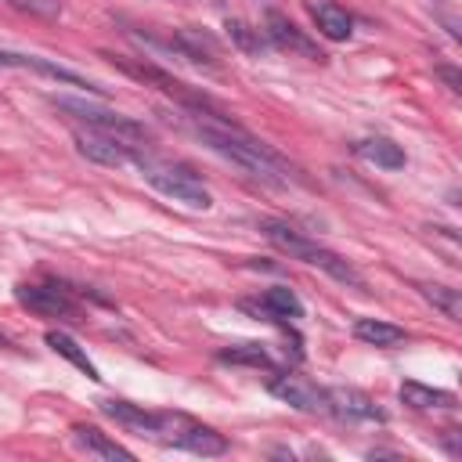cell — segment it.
Returning <instances> with one entry per match:
<instances>
[{"label":"cell","mask_w":462,"mask_h":462,"mask_svg":"<svg viewBox=\"0 0 462 462\" xmlns=\"http://www.w3.org/2000/svg\"><path fill=\"white\" fill-rule=\"evenodd\" d=\"M227 36H231L242 51H249V54H260V51L267 47V36H263L260 29H253V25L238 22V18H227Z\"/></svg>","instance_id":"cell-23"},{"label":"cell","mask_w":462,"mask_h":462,"mask_svg":"<svg viewBox=\"0 0 462 462\" xmlns=\"http://www.w3.org/2000/svg\"><path fill=\"white\" fill-rule=\"evenodd\" d=\"M354 152H357L365 162L379 166V170H404V162H408L404 148H401L397 141H390V137H365V141L354 144Z\"/></svg>","instance_id":"cell-16"},{"label":"cell","mask_w":462,"mask_h":462,"mask_svg":"<svg viewBox=\"0 0 462 462\" xmlns=\"http://www.w3.org/2000/svg\"><path fill=\"white\" fill-rule=\"evenodd\" d=\"M14 300L22 307H29L32 314H40V318H54V321H76L79 318L76 296L61 285H29L25 282V285L14 289Z\"/></svg>","instance_id":"cell-9"},{"label":"cell","mask_w":462,"mask_h":462,"mask_svg":"<svg viewBox=\"0 0 462 462\" xmlns=\"http://www.w3.org/2000/svg\"><path fill=\"white\" fill-rule=\"evenodd\" d=\"M0 346H4V336H0Z\"/></svg>","instance_id":"cell-26"},{"label":"cell","mask_w":462,"mask_h":462,"mask_svg":"<svg viewBox=\"0 0 462 462\" xmlns=\"http://www.w3.org/2000/svg\"><path fill=\"white\" fill-rule=\"evenodd\" d=\"M440 76H444V79H448V87H451V90H455V94H458V90H462V87H458V76H455V69H440Z\"/></svg>","instance_id":"cell-25"},{"label":"cell","mask_w":462,"mask_h":462,"mask_svg":"<svg viewBox=\"0 0 462 462\" xmlns=\"http://www.w3.org/2000/svg\"><path fill=\"white\" fill-rule=\"evenodd\" d=\"M260 231H263V238H267L271 245H278V249L289 253L292 260H303L307 267L325 271L332 282H339V285H346V289H365V278H361V271H357L350 260H343V256L332 253L328 245L307 238V235L296 231L292 224H285V220H260Z\"/></svg>","instance_id":"cell-2"},{"label":"cell","mask_w":462,"mask_h":462,"mask_svg":"<svg viewBox=\"0 0 462 462\" xmlns=\"http://www.w3.org/2000/svg\"><path fill=\"white\" fill-rule=\"evenodd\" d=\"M51 105H54L65 119H72V123H79V126L105 130V134H116V137H126V141H137V144L148 141V130H144L137 119L123 116V112H112V108H101V105H94V101H83V97H51Z\"/></svg>","instance_id":"cell-6"},{"label":"cell","mask_w":462,"mask_h":462,"mask_svg":"<svg viewBox=\"0 0 462 462\" xmlns=\"http://www.w3.org/2000/svg\"><path fill=\"white\" fill-rule=\"evenodd\" d=\"M328 401H332V415L339 419H357V422H386V411L375 408L372 397H365L361 390H328Z\"/></svg>","instance_id":"cell-12"},{"label":"cell","mask_w":462,"mask_h":462,"mask_svg":"<svg viewBox=\"0 0 462 462\" xmlns=\"http://www.w3.org/2000/svg\"><path fill=\"white\" fill-rule=\"evenodd\" d=\"M354 336L361 343H368V346H397V343H404L408 332L401 325H393V321H383V318H357L354 321Z\"/></svg>","instance_id":"cell-18"},{"label":"cell","mask_w":462,"mask_h":462,"mask_svg":"<svg viewBox=\"0 0 462 462\" xmlns=\"http://www.w3.org/2000/svg\"><path fill=\"white\" fill-rule=\"evenodd\" d=\"M148 440L166 444V448H180V451H191V455H202V458L227 451V440L213 426H206V422H199L184 411H155V426H152Z\"/></svg>","instance_id":"cell-4"},{"label":"cell","mask_w":462,"mask_h":462,"mask_svg":"<svg viewBox=\"0 0 462 462\" xmlns=\"http://www.w3.org/2000/svg\"><path fill=\"white\" fill-rule=\"evenodd\" d=\"M43 339H47V346H51L54 354H61L69 365H76V368H79L87 379H101V375H97V368H94V361L87 357V350H79V343H76L69 332H61V328H51Z\"/></svg>","instance_id":"cell-19"},{"label":"cell","mask_w":462,"mask_h":462,"mask_svg":"<svg viewBox=\"0 0 462 462\" xmlns=\"http://www.w3.org/2000/svg\"><path fill=\"white\" fill-rule=\"evenodd\" d=\"M101 411H105L112 422H119L123 430L137 433V437H148L152 426H155V411H148L144 404L123 401V397H105V401H101Z\"/></svg>","instance_id":"cell-13"},{"label":"cell","mask_w":462,"mask_h":462,"mask_svg":"<svg viewBox=\"0 0 462 462\" xmlns=\"http://www.w3.org/2000/svg\"><path fill=\"white\" fill-rule=\"evenodd\" d=\"M108 58H112V65H116L119 72L141 79L144 87H155V90L170 94V97H173L177 105H184L188 112H195V116H224L213 97H206L202 90H191L188 83H180V79L170 76L166 69H159V65H152V61H144V58H123V54H108Z\"/></svg>","instance_id":"cell-5"},{"label":"cell","mask_w":462,"mask_h":462,"mask_svg":"<svg viewBox=\"0 0 462 462\" xmlns=\"http://www.w3.org/2000/svg\"><path fill=\"white\" fill-rule=\"evenodd\" d=\"M263 36H267V43L271 47H278V51H289V54H300V58H307V61H325V54L318 51V43L292 22V18H285L282 11H267V22H263Z\"/></svg>","instance_id":"cell-10"},{"label":"cell","mask_w":462,"mask_h":462,"mask_svg":"<svg viewBox=\"0 0 462 462\" xmlns=\"http://www.w3.org/2000/svg\"><path fill=\"white\" fill-rule=\"evenodd\" d=\"M267 390L285 401L289 408L296 411H307V415H332V401H328V390H321L318 383H310L307 375H296V372H278L267 379Z\"/></svg>","instance_id":"cell-8"},{"label":"cell","mask_w":462,"mask_h":462,"mask_svg":"<svg viewBox=\"0 0 462 462\" xmlns=\"http://www.w3.org/2000/svg\"><path fill=\"white\" fill-rule=\"evenodd\" d=\"M260 307H263L271 318H289V321L303 318V303H300V296H296L289 285H271V289H263Z\"/></svg>","instance_id":"cell-20"},{"label":"cell","mask_w":462,"mask_h":462,"mask_svg":"<svg viewBox=\"0 0 462 462\" xmlns=\"http://www.w3.org/2000/svg\"><path fill=\"white\" fill-rule=\"evenodd\" d=\"M310 14H314V25H318V32H321L325 40L343 43V40L354 36V18L346 14V7H339V4H332V0L310 4Z\"/></svg>","instance_id":"cell-15"},{"label":"cell","mask_w":462,"mask_h":462,"mask_svg":"<svg viewBox=\"0 0 462 462\" xmlns=\"http://www.w3.org/2000/svg\"><path fill=\"white\" fill-rule=\"evenodd\" d=\"M76 152L97 166H137V159L144 155V144L137 141H126V137H116V134H105V130H90V126H79L76 130Z\"/></svg>","instance_id":"cell-7"},{"label":"cell","mask_w":462,"mask_h":462,"mask_svg":"<svg viewBox=\"0 0 462 462\" xmlns=\"http://www.w3.org/2000/svg\"><path fill=\"white\" fill-rule=\"evenodd\" d=\"M191 130L213 155L238 166L245 177H253L267 188H289L292 184L285 159L271 144L253 137L245 126H238L231 116H195L191 112Z\"/></svg>","instance_id":"cell-1"},{"label":"cell","mask_w":462,"mask_h":462,"mask_svg":"<svg viewBox=\"0 0 462 462\" xmlns=\"http://www.w3.org/2000/svg\"><path fill=\"white\" fill-rule=\"evenodd\" d=\"M7 4H14L18 11H32V14H58V4L51 0H7Z\"/></svg>","instance_id":"cell-24"},{"label":"cell","mask_w":462,"mask_h":462,"mask_svg":"<svg viewBox=\"0 0 462 462\" xmlns=\"http://www.w3.org/2000/svg\"><path fill=\"white\" fill-rule=\"evenodd\" d=\"M137 170H141V177H144L159 195H166V199H173V202H180V206H188V209H209V206H213V191H209L206 180H202L191 166H184V162L159 159V155H152V152L144 148V155L137 159Z\"/></svg>","instance_id":"cell-3"},{"label":"cell","mask_w":462,"mask_h":462,"mask_svg":"<svg viewBox=\"0 0 462 462\" xmlns=\"http://www.w3.org/2000/svg\"><path fill=\"white\" fill-rule=\"evenodd\" d=\"M397 397H401L408 408H415V411H430V408H455V393L437 390V386H426V383H415V379L401 383Z\"/></svg>","instance_id":"cell-17"},{"label":"cell","mask_w":462,"mask_h":462,"mask_svg":"<svg viewBox=\"0 0 462 462\" xmlns=\"http://www.w3.org/2000/svg\"><path fill=\"white\" fill-rule=\"evenodd\" d=\"M220 361L227 365H249V368H271V357L260 343H235L227 350H220Z\"/></svg>","instance_id":"cell-22"},{"label":"cell","mask_w":462,"mask_h":462,"mask_svg":"<svg viewBox=\"0 0 462 462\" xmlns=\"http://www.w3.org/2000/svg\"><path fill=\"white\" fill-rule=\"evenodd\" d=\"M419 292L448 318V321H458V314H462V300H458V289H451V285H419Z\"/></svg>","instance_id":"cell-21"},{"label":"cell","mask_w":462,"mask_h":462,"mask_svg":"<svg viewBox=\"0 0 462 462\" xmlns=\"http://www.w3.org/2000/svg\"><path fill=\"white\" fill-rule=\"evenodd\" d=\"M72 440H76V448L79 451H87V455H94V458H123V462H134V451L130 448H123V444H116L108 433H101L97 426H72Z\"/></svg>","instance_id":"cell-14"},{"label":"cell","mask_w":462,"mask_h":462,"mask_svg":"<svg viewBox=\"0 0 462 462\" xmlns=\"http://www.w3.org/2000/svg\"><path fill=\"white\" fill-rule=\"evenodd\" d=\"M0 69H25V72H40L47 79H58V83H69V87H79V90H94L101 94L97 83H90L87 76L51 61V58H40V54H22V51H0Z\"/></svg>","instance_id":"cell-11"}]
</instances>
